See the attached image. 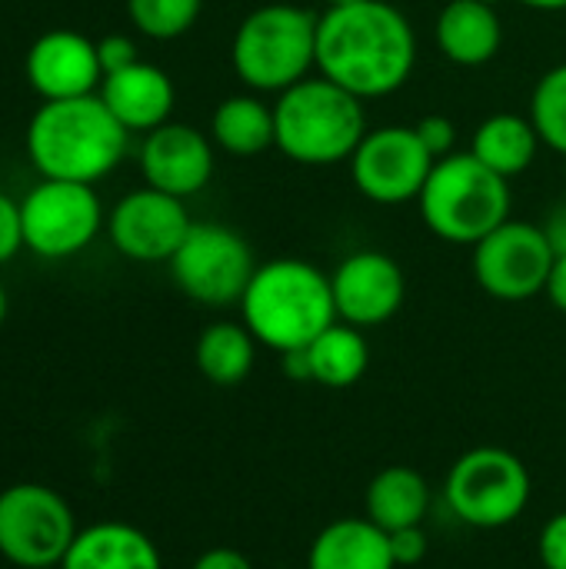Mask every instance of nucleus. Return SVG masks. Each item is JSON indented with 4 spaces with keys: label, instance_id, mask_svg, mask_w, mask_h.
Segmentation results:
<instances>
[{
    "label": "nucleus",
    "instance_id": "1",
    "mask_svg": "<svg viewBox=\"0 0 566 569\" xmlns=\"http://www.w3.org/2000/svg\"><path fill=\"white\" fill-rule=\"evenodd\" d=\"M417 67V33L387 0L327 7L317 23V70L360 100L397 93Z\"/></svg>",
    "mask_w": 566,
    "mask_h": 569
},
{
    "label": "nucleus",
    "instance_id": "2",
    "mask_svg": "<svg viewBox=\"0 0 566 569\" xmlns=\"http://www.w3.org/2000/svg\"><path fill=\"white\" fill-rule=\"evenodd\" d=\"M130 130L107 110L100 93L43 100L27 123V157L43 180L97 183L127 153Z\"/></svg>",
    "mask_w": 566,
    "mask_h": 569
},
{
    "label": "nucleus",
    "instance_id": "3",
    "mask_svg": "<svg viewBox=\"0 0 566 569\" xmlns=\"http://www.w3.org/2000/svg\"><path fill=\"white\" fill-rule=\"evenodd\" d=\"M237 307L257 343L274 353L304 350L337 323L330 277L317 263L297 257L257 263Z\"/></svg>",
    "mask_w": 566,
    "mask_h": 569
},
{
    "label": "nucleus",
    "instance_id": "4",
    "mask_svg": "<svg viewBox=\"0 0 566 569\" xmlns=\"http://www.w3.org/2000/svg\"><path fill=\"white\" fill-rule=\"evenodd\" d=\"M277 150L300 167H334L354 157L367 133L364 100L327 77H304L277 93Z\"/></svg>",
    "mask_w": 566,
    "mask_h": 569
},
{
    "label": "nucleus",
    "instance_id": "5",
    "mask_svg": "<svg viewBox=\"0 0 566 569\" xmlns=\"http://www.w3.org/2000/svg\"><path fill=\"white\" fill-rule=\"evenodd\" d=\"M417 207L434 237L457 247H477L490 230L510 220L514 193L510 180L467 150L434 163Z\"/></svg>",
    "mask_w": 566,
    "mask_h": 569
},
{
    "label": "nucleus",
    "instance_id": "6",
    "mask_svg": "<svg viewBox=\"0 0 566 569\" xmlns=\"http://www.w3.org/2000/svg\"><path fill=\"white\" fill-rule=\"evenodd\" d=\"M317 23L320 17L297 3L257 7L234 33V73L257 93H284L317 67Z\"/></svg>",
    "mask_w": 566,
    "mask_h": 569
},
{
    "label": "nucleus",
    "instance_id": "7",
    "mask_svg": "<svg viewBox=\"0 0 566 569\" xmlns=\"http://www.w3.org/2000/svg\"><path fill=\"white\" fill-rule=\"evenodd\" d=\"M534 477L527 463L504 447L467 450L444 480L450 513L474 530H504L530 507Z\"/></svg>",
    "mask_w": 566,
    "mask_h": 569
},
{
    "label": "nucleus",
    "instance_id": "8",
    "mask_svg": "<svg viewBox=\"0 0 566 569\" xmlns=\"http://www.w3.org/2000/svg\"><path fill=\"white\" fill-rule=\"evenodd\" d=\"M77 533V513L53 487L27 480L0 490V557L10 567L60 569Z\"/></svg>",
    "mask_w": 566,
    "mask_h": 569
},
{
    "label": "nucleus",
    "instance_id": "9",
    "mask_svg": "<svg viewBox=\"0 0 566 569\" xmlns=\"http://www.w3.org/2000/svg\"><path fill=\"white\" fill-rule=\"evenodd\" d=\"M254 270L257 260L250 243L224 223H193L170 257L173 283L200 307L240 303Z\"/></svg>",
    "mask_w": 566,
    "mask_h": 569
},
{
    "label": "nucleus",
    "instance_id": "10",
    "mask_svg": "<svg viewBox=\"0 0 566 569\" xmlns=\"http://www.w3.org/2000/svg\"><path fill=\"white\" fill-rule=\"evenodd\" d=\"M23 247L40 260H67L87 250L103 220V203L93 183L43 180L20 200Z\"/></svg>",
    "mask_w": 566,
    "mask_h": 569
},
{
    "label": "nucleus",
    "instance_id": "11",
    "mask_svg": "<svg viewBox=\"0 0 566 569\" xmlns=\"http://www.w3.org/2000/svg\"><path fill=\"white\" fill-rule=\"evenodd\" d=\"M554 260L544 227L510 217L474 247V280L494 300L524 303L547 290Z\"/></svg>",
    "mask_w": 566,
    "mask_h": 569
},
{
    "label": "nucleus",
    "instance_id": "12",
    "mask_svg": "<svg viewBox=\"0 0 566 569\" xmlns=\"http://www.w3.org/2000/svg\"><path fill=\"white\" fill-rule=\"evenodd\" d=\"M434 163L437 160L420 143L414 127L387 123L364 133L360 147L350 157V173L357 190L370 203L397 207L420 197Z\"/></svg>",
    "mask_w": 566,
    "mask_h": 569
},
{
    "label": "nucleus",
    "instance_id": "13",
    "mask_svg": "<svg viewBox=\"0 0 566 569\" xmlns=\"http://www.w3.org/2000/svg\"><path fill=\"white\" fill-rule=\"evenodd\" d=\"M193 220L180 197L153 187L130 190L107 213V233L117 253L137 263H170Z\"/></svg>",
    "mask_w": 566,
    "mask_h": 569
},
{
    "label": "nucleus",
    "instance_id": "14",
    "mask_svg": "<svg viewBox=\"0 0 566 569\" xmlns=\"http://www.w3.org/2000/svg\"><path fill=\"white\" fill-rule=\"evenodd\" d=\"M337 320L370 330L394 320L407 297L404 267L380 250H357L337 263L330 273Z\"/></svg>",
    "mask_w": 566,
    "mask_h": 569
},
{
    "label": "nucleus",
    "instance_id": "15",
    "mask_svg": "<svg viewBox=\"0 0 566 569\" xmlns=\"http://www.w3.org/2000/svg\"><path fill=\"white\" fill-rule=\"evenodd\" d=\"M140 173L147 187L187 200L214 177V140L190 123L167 120L163 127L143 133Z\"/></svg>",
    "mask_w": 566,
    "mask_h": 569
},
{
    "label": "nucleus",
    "instance_id": "16",
    "mask_svg": "<svg viewBox=\"0 0 566 569\" xmlns=\"http://www.w3.org/2000/svg\"><path fill=\"white\" fill-rule=\"evenodd\" d=\"M27 80L43 100H73L100 90L103 70L97 43L70 27L40 33L27 50Z\"/></svg>",
    "mask_w": 566,
    "mask_h": 569
},
{
    "label": "nucleus",
    "instance_id": "17",
    "mask_svg": "<svg viewBox=\"0 0 566 569\" xmlns=\"http://www.w3.org/2000/svg\"><path fill=\"white\" fill-rule=\"evenodd\" d=\"M97 93L130 133H150L163 127L177 103V90L167 70L147 60H137L117 73H107Z\"/></svg>",
    "mask_w": 566,
    "mask_h": 569
},
{
    "label": "nucleus",
    "instance_id": "18",
    "mask_svg": "<svg viewBox=\"0 0 566 569\" xmlns=\"http://www.w3.org/2000/svg\"><path fill=\"white\" fill-rule=\"evenodd\" d=\"M440 53L457 67H484L500 53L504 23L484 0H447L434 27Z\"/></svg>",
    "mask_w": 566,
    "mask_h": 569
},
{
    "label": "nucleus",
    "instance_id": "19",
    "mask_svg": "<svg viewBox=\"0 0 566 569\" xmlns=\"http://www.w3.org/2000/svg\"><path fill=\"white\" fill-rule=\"evenodd\" d=\"M60 569H163V557L140 527L100 520L77 533Z\"/></svg>",
    "mask_w": 566,
    "mask_h": 569
},
{
    "label": "nucleus",
    "instance_id": "20",
    "mask_svg": "<svg viewBox=\"0 0 566 569\" xmlns=\"http://www.w3.org/2000/svg\"><path fill=\"white\" fill-rule=\"evenodd\" d=\"M307 569H397L390 533L367 517H340L314 537Z\"/></svg>",
    "mask_w": 566,
    "mask_h": 569
},
{
    "label": "nucleus",
    "instance_id": "21",
    "mask_svg": "<svg viewBox=\"0 0 566 569\" xmlns=\"http://www.w3.org/2000/svg\"><path fill=\"white\" fill-rule=\"evenodd\" d=\"M434 493L420 470L414 467H387L380 470L364 493V517L380 530L397 533L407 527H424L430 513Z\"/></svg>",
    "mask_w": 566,
    "mask_h": 569
},
{
    "label": "nucleus",
    "instance_id": "22",
    "mask_svg": "<svg viewBox=\"0 0 566 569\" xmlns=\"http://www.w3.org/2000/svg\"><path fill=\"white\" fill-rule=\"evenodd\" d=\"M540 150V133L534 127L530 117L520 113H494L487 117L470 140V153L490 167L494 173H500L504 180H514L520 173H527L537 160Z\"/></svg>",
    "mask_w": 566,
    "mask_h": 569
},
{
    "label": "nucleus",
    "instance_id": "23",
    "mask_svg": "<svg viewBox=\"0 0 566 569\" xmlns=\"http://www.w3.org/2000/svg\"><path fill=\"white\" fill-rule=\"evenodd\" d=\"M210 140L234 157H257L277 143L274 107L257 93H234L210 117Z\"/></svg>",
    "mask_w": 566,
    "mask_h": 569
},
{
    "label": "nucleus",
    "instance_id": "24",
    "mask_svg": "<svg viewBox=\"0 0 566 569\" xmlns=\"http://www.w3.org/2000/svg\"><path fill=\"white\" fill-rule=\"evenodd\" d=\"M257 347L260 343L244 320H217L197 337L193 360L203 380H210L214 387H237L254 373Z\"/></svg>",
    "mask_w": 566,
    "mask_h": 569
},
{
    "label": "nucleus",
    "instance_id": "25",
    "mask_svg": "<svg viewBox=\"0 0 566 569\" xmlns=\"http://www.w3.org/2000/svg\"><path fill=\"white\" fill-rule=\"evenodd\" d=\"M307 350L310 360V383L330 387V390H347L354 387L367 367H370V343L360 327H350L344 320L330 323Z\"/></svg>",
    "mask_w": 566,
    "mask_h": 569
},
{
    "label": "nucleus",
    "instance_id": "26",
    "mask_svg": "<svg viewBox=\"0 0 566 569\" xmlns=\"http://www.w3.org/2000/svg\"><path fill=\"white\" fill-rule=\"evenodd\" d=\"M530 120L540 133V143L566 157V63L550 67L530 97Z\"/></svg>",
    "mask_w": 566,
    "mask_h": 569
},
{
    "label": "nucleus",
    "instance_id": "27",
    "mask_svg": "<svg viewBox=\"0 0 566 569\" xmlns=\"http://www.w3.org/2000/svg\"><path fill=\"white\" fill-rule=\"evenodd\" d=\"M203 10V0H127L130 23L150 40L183 37Z\"/></svg>",
    "mask_w": 566,
    "mask_h": 569
},
{
    "label": "nucleus",
    "instance_id": "28",
    "mask_svg": "<svg viewBox=\"0 0 566 569\" xmlns=\"http://www.w3.org/2000/svg\"><path fill=\"white\" fill-rule=\"evenodd\" d=\"M414 130H417L420 143L430 150L434 160H444V157L457 153V127H454L450 117H444V113H427V117H420V120L414 123Z\"/></svg>",
    "mask_w": 566,
    "mask_h": 569
},
{
    "label": "nucleus",
    "instance_id": "29",
    "mask_svg": "<svg viewBox=\"0 0 566 569\" xmlns=\"http://www.w3.org/2000/svg\"><path fill=\"white\" fill-rule=\"evenodd\" d=\"M17 250H23V223H20V203L0 190V263L13 260Z\"/></svg>",
    "mask_w": 566,
    "mask_h": 569
},
{
    "label": "nucleus",
    "instance_id": "30",
    "mask_svg": "<svg viewBox=\"0 0 566 569\" xmlns=\"http://www.w3.org/2000/svg\"><path fill=\"white\" fill-rule=\"evenodd\" d=\"M390 550H394V560L397 569L420 567L430 553V540H427V530L424 527H407V530H397L390 533Z\"/></svg>",
    "mask_w": 566,
    "mask_h": 569
},
{
    "label": "nucleus",
    "instance_id": "31",
    "mask_svg": "<svg viewBox=\"0 0 566 569\" xmlns=\"http://www.w3.org/2000/svg\"><path fill=\"white\" fill-rule=\"evenodd\" d=\"M537 553H540L544 569H566V510L554 513V517L544 523Z\"/></svg>",
    "mask_w": 566,
    "mask_h": 569
},
{
    "label": "nucleus",
    "instance_id": "32",
    "mask_svg": "<svg viewBox=\"0 0 566 569\" xmlns=\"http://www.w3.org/2000/svg\"><path fill=\"white\" fill-rule=\"evenodd\" d=\"M97 57H100L103 77H107V73H117V70H123V67H130V63L140 60L137 43H133L130 37H123V33H107V37H100V40H97Z\"/></svg>",
    "mask_w": 566,
    "mask_h": 569
},
{
    "label": "nucleus",
    "instance_id": "33",
    "mask_svg": "<svg viewBox=\"0 0 566 569\" xmlns=\"http://www.w3.org/2000/svg\"><path fill=\"white\" fill-rule=\"evenodd\" d=\"M190 569H254V563L234 547H210L193 560Z\"/></svg>",
    "mask_w": 566,
    "mask_h": 569
},
{
    "label": "nucleus",
    "instance_id": "34",
    "mask_svg": "<svg viewBox=\"0 0 566 569\" xmlns=\"http://www.w3.org/2000/svg\"><path fill=\"white\" fill-rule=\"evenodd\" d=\"M544 233H547V240H550L554 253H557V257H564L566 253V203H557V207L550 210V217L544 220Z\"/></svg>",
    "mask_w": 566,
    "mask_h": 569
},
{
    "label": "nucleus",
    "instance_id": "35",
    "mask_svg": "<svg viewBox=\"0 0 566 569\" xmlns=\"http://www.w3.org/2000/svg\"><path fill=\"white\" fill-rule=\"evenodd\" d=\"M547 300L560 310V313H566V253L564 257H557L554 260V270H550V277H547Z\"/></svg>",
    "mask_w": 566,
    "mask_h": 569
},
{
    "label": "nucleus",
    "instance_id": "36",
    "mask_svg": "<svg viewBox=\"0 0 566 569\" xmlns=\"http://www.w3.org/2000/svg\"><path fill=\"white\" fill-rule=\"evenodd\" d=\"M530 10H544V13H557V10H566V0H517Z\"/></svg>",
    "mask_w": 566,
    "mask_h": 569
},
{
    "label": "nucleus",
    "instance_id": "37",
    "mask_svg": "<svg viewBox=\"0 0 566 569\" xmlns=\"http://www.w3.org/2000/svg\"><path fill=\"white\" fill-rule=\"evenodd\" d=\"M7 290H3V283H0V327H3V320H7Z\"/></svg>",
    "mask_w": 566,
    "mask_h": 569
},
{
    "label": "nucleus",
    "instance_id": "38",
    "mask_svg": "<svg viewBox=\"0 0 566 569\" xmlns=\"http://www.w3.org/2000/svg\"><path fill=\"white\" fill-rule=\"evenodd\" d=\"M347 3H364V0H327V7H347Z\"/></svg>",
    "mask_w": 566,
    "mask_h": 569
},
{
    "label": "nucleus",
    "instance_id": "39",
    "mask_svg": "<svg viewBox=\"0 0 566 569\" xmlns=\"http://www.w3.org/2000/svg\"><path fill=\"white\" fill-rule=\"evenodd\" d=\"M484 3H490V7H497V3H500V0H484Z\"/></svg>",
    "mask_w": 566,
    "mask_h": 569
}]
</instances>
